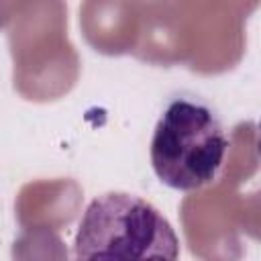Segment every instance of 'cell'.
Listing matches in <instances>:
<instances>
[{
	"instance_id": "cell-1",
	"label": "cell",
	"mask_w": 261,
	"mask_h": 261,
	"mask_svg": "<svg viewBox=\"0 0 261 261\" xmlns=\"http://www.w3.org/2000/svg\"><path fill=\"white\" fill-rule=\"evenodd\" d=\"M77 259H163L179 255V239L169 220L145 198L106 192L94 198L75 232Z\"/></svg>"
},
{
	"instance_id": "cell-2",
	"label": "cell",
	"mask_w": 261,
	"mask_h": 261,
	"mask_svg": "<svg viewBox=\"0 0 261 261\" xmlns=\"http://www.w3.org/2000/svg\"><path fill=\"white\" fill-rule=\"evenodd\" d=\"M226 149L228 137L216 112L202 102L177 98L155 124L151 165L167 188L192 192L218 177Z\"/></svg>"
},
{
	"instance_id": "cell-3",
	"label": "cell",
	"mask_w": 261,
	"mask_h": 261,
	"mask_svg": "<svg viewBox=\"0 0 261 261\" xmlns=\"http://www.w3.org/2000/svg\"><path fill=\"white\" fill-rule=\"evenodd\" d=\"M259 141H257V151H259V155H261V118H259Z\"/></svg>"
}]
</instances>
